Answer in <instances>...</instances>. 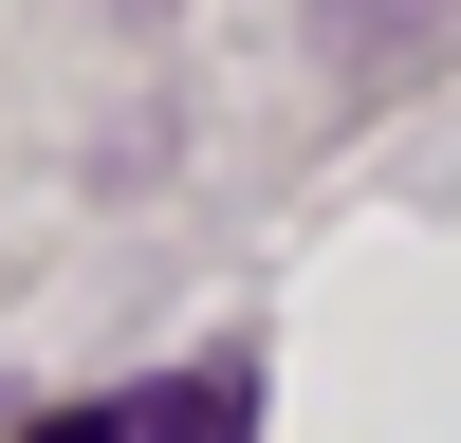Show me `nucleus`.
<instances>
[{"instance_id":"1","label":"nucleus","mask_w":461,"mask_h":443,"mask_svg":"<svg viewBox=\"0 0 461 443\" xmlns=\"http://www.w3.org/2000/svg\"><path fill=\"white\" fill-rule=\"evenodd\" d=\"M443 19H461V0H314V56H332V74L369 93V74H406V56H425Z\"/></svg>"},{"instance_id":"2","label":"nucleus","mask_w":461,"mask_h":443,"mask_svg":"<svg viewBox=\"0 0 461 443\" xmlns=\"http://www.w3.org/2000/svg\"><path fill=\"white\" fill-rule=\"evenodd\" d=\"M240 425H258V369H240V351H203L167 406H148V443H240Z\"/></svg>"},{"instance_id":"3","label":"nucleus","mask_w":461,"mask_h":443,"mask_svg":"<svg viewBox=\"0 0 461 443\" xmlns=\"http://www.w3.org/2000/svg\"><path fill=\"white\" fill-rule=\"evenodd\" d=\"M37 443H130V425H111V406H56V425H37Z\"/></svg>"},{"instance_id":"4","label":"nucleus","mask_w":461,"mask_h":443,"mask_svg":"<svg viewBox=\"0 0 461 443\" xmlns=\"http://www.w3.org/2000/svg\"><path fill=\"white\" fill-rule=\"evenodd\" d=\"M111 19H148V0H111Z\"/></svg>"}]
</instances>
